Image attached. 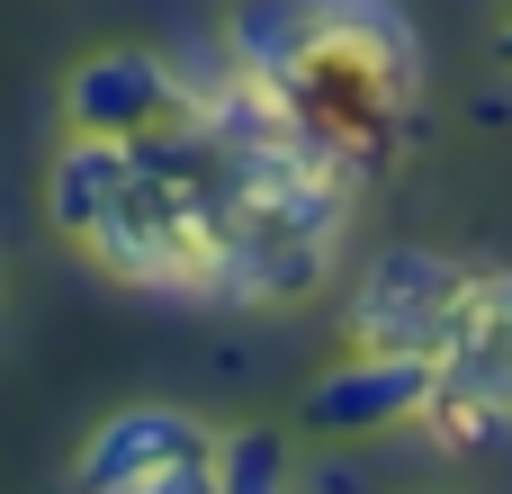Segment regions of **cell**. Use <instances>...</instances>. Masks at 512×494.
<instances>
[{
	"label": "cell",
	"instance_id": "12",
	"mask_svg": "<svg viewBox=\"0 0 512 494\" xmlns=\"http://www.w3.org/2000/svg\"><path fill=\"white\" fill-rule=\"evenodd\" d=\"M504 63H512V27H504Z\"/></svg>",
	"mask_w": 512,
	"mask_h": 494
},
{
	"label": "cell",
	"instance_id": "3",
	"mask_svg": "<svg viewBox=\"0 0 512 494\" xmlns=\"http://www.w3.org/2000/svg\"><path fill=\"white\" fill-rule=\"evenodd\" d=\"M432 414L468 450H504L512 441V315H459V333L441 342Z\"/></svg>",
	"mask_w": 512,
	"mask_h": 494
},
{
	"label": "cell",
	"instance_id": "10",
	"mask_svg": "<svg viewBox=\"0 0 512 494\" xmlns=\"http://www.w3.org/2000/svg\"><path fill=\"white\" fill-rule=\"evenodd\" d=\"M459 315H512V270H486V279H468V306Z\"/></svg>",
	"mask_w": 512,
	"mask_h": 494
},
{
	"label": "cell",
	"instance_id": "4",
	"mask_svg": "<svg viewBox=\"0 0 512 494\" xmlns=\"http://www.w3.org/2000/svg\"><path fill=\"white\" fill-rule=\"evenodd\" d=\"M180 108H198V99H189L180 72H171L162 54H144V45H108V54H90V63L63 81V126H72V135H144V126H162V117H180Z\"/></svg>",
	"mask_w": 512,
	"mask_h": 494
},
{
	"label": "cell",
	"instance_id": "13",
	"mask_svg": "<svg viewBox=\"0 0 512 494\" xmlns=\"http://www.w3.org/2000/svg\"><path fill=\"white\" fill-rule=\"evenodd\" d=\"M414 494H423V486H414Z\"/></svg>",
	"mask_w": 512,
	"mask_h": 494
},
{
	"label": "cell",
	"instance_id": "9",
	"mask_svg": "<svg viewBox=\"0 0 512 494\" xmlns=\"http://www.w3.org/2000/svg\"><path fill=\"white\" fill-rule=\"evenodd\" d=\"M216 486L225 494H279V450H270L261 432L225 441V450H216Z\"/></svg>",
	"mask_w": 512,
	"mask_h": 494
},
{
	"label": "cell",
	"instance_id": "8",
	"mask_svg": "<svg viewBox=\"0 0 512 494\" xmlns=\"http://www.w3.org/2000/svg\"><path fill=\"white\" fill-rule=\"evenodd\" d=\"M126 171H135L126 135H63V153H54V171H45V207H54V225L90 243V225L117 207Z\"/></svg>",
	"mask_w": 512,
	"mask_h": 494
},
{
	"label": "cell",
	"instance_id": "7",
	"mask_svg": "<svg viewBox=\"0 0 512 494\" xmlns=\"http://www.w3.org/2000/svg\"><path fill=\"white\" fill-rule=\"evenodd\" d=\"M225 54L243 81L306 90V72L324 63V0H243L225 27Z\"/></svg>",
	"mask_w": 512,
	"mask_h": 494
},
{
	"label": "cell",
	"instance_id": "6",
	"mask_svg": "<svg viewBox=\"0 0 512 494\" xmlns=\"http://www.w3.org/2000/svg\"><path fill=\"white\" fill-rule=\"evenodd\" d=\"M216 441L198 432V414H180V405H126V414H108L99 432H90V450H81V468H72V494H126L144 486L153 468H171V459H207Z\"/></svg>",
	"mask_w": 512,
	"mask_h": 494
},
{
	"label": "cell",
	"instance_id": "5",
	"mask_svg": "<svg viewBox=\"0 0 512 494\" xmlns=\"http://www.w3.org/2000/svg\"><path fill=\"white\" fill-rule=\"evenodd\" d=\"M315 279H324V243L315 234L243 216L234 234H216L207 270H198V297H216V306H270V297H306Z\"/></svg>",
	"mask_w": 512,
	"mask_h": 494
},
{
	"label": "cell",
	"instance_id": "1",
	"mask_svg": "<svg viewBox=\"0 0 512 494\" xmlns=\"http://www.w3.org/2000/svg\"><path fill=\"white\" fill-rule=\"evenodd\" d=\"M468 306V270L441 252H378V270L351 297V333L360 351H441L459 333Z\"/></svg>",
	"mask_w": 512,
	"mask_h": 494
},
{
	"label": "cell",
	"instance_id": "2",
	"mask_svg": "<svg viewBox=\"0 0 512 494\" xmlns=\"http://www.w3.org/2000/svg\"><path fill=\"white\" fill-rule=\"evenodd\" d=\"M432 396H441V351H351L333 378L306 387V423H315L324 441H342V432H387V423H405V414H432Z\"/></svg>",
	"mask_w": 512,
	"mask_h": 494
},
{
	"label": "cell",
	"instance_id": "11",
	"mask_svg": "<svg viewBox=\"0 0 512 494\" xmlns=\"http://www.w3.org/2000/svg\"><path fill=\"white\" fill-rule=\"evenodd\" d=\"M315 486H324V494H369V477H360V468H324Z\"/></svg>",
	"mask_w": 512,
	"mask_h": 494
}]
</instances>
